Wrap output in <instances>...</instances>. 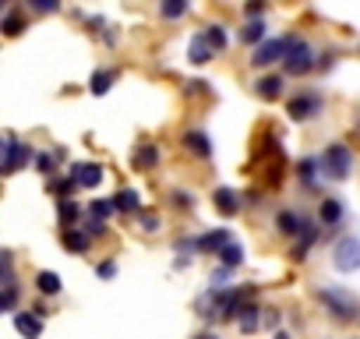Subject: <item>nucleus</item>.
I'll return each mask as SVG.
<instances>
[{"instance_id":"obj_1","label":"nucleus","mask_w":360,"mask_h":339,"mask_svg":"<svg viewBox=\"0 0 360 339\" xmlns=\"http://www.w3.org/2000/svg\"><path fill=\"white\" fill-rule=\"evenodd\" d=\"M321 166H325V174L332 181H346L349 170H353V152L346 145H328L325 155H321Z\"/></svg>"},{"instance_id":"obj_2","label":"nucleus","mask_w":360,"mask_h":339,"mask_svg":"<svg viewBox=\"0 0 360 339\" xmlns=\"http://www.w3.org/2000/svg\"><path fill=\"white\" fill-rule=\"evenodd\" d=\"M311 68H314L311 46L293 36V39H290V50H286V60H283V71H286V75H307Z\"/></svg>"},{"instance_id":"obj_3","label":"nucleus","mask_w":360,"mask_h":339,"mask_svg":"<svg viewBox=\"0 0 360 339\" xmlns=\"http://www.w3.org/2000/svg\"><path fill=\"white\" fill-rule=\"evenodd\" d=\"M318 300L328 307V314L335 321H353L356 318V300L346 297V293H339V290H318Z\"/></svg>"},{"instance_id":"obj_4","label":"nucleus","mask_w":360,"mask_h":339,"mask_svg":"<svg viewBox=\"0 0 360 339\" xmlns=\"http://www.w3.org/2000/svg\"><path fill=\"white\" fill-rule=\"evenodd\" d=\"M332 265L339 272H356L360 269V241L356 237H342L335 248H332Z\"/></svg>"},{"instance_id":"obj_5","label":"nucleus","mask_w":360,"mask_h":339,"mask_svg":"<svg viewBox=\"0 0 360 339\" xmlns=\"http://www.w3.org/2000/svg\"><path fill=\"white\" fill-rule=\"evenodd\" d=\"M290 39H293V36H286V39H269V43H262V46L255 50L251 64H255V68H269V64H276V60H286Z\"/></svg>"},{"instance_id":"obj_6","label":"nucleus","mask_w":360,"mask_h":339,"mask_svg":"<svg viewBox=\"0 0 360 339\" xmlns=\"http://www.w3.org/2000/svg\"><path fill=\"white\" fill-rule=\"evenodd\" d=\"M29 159H32V148H25L15 134H8L4 138V174H15V170L22 162H29Z\"/></svg>"},{"instance_id":"obj_7","label":"nucleus","mask_w":360,"mask_h":339,"mask_svg":"<svg viewBox=\"0 0 360 339\" xmlns=\"http://www.w3.org/2000/svg\"><path fill=\"white\" fill-rule=\"evenodd\" d=\"M68 177H71L78 188H99V184H103V166H99V162H75Z\"/></svg>"},{"instance_id":"obj_8","label":"nucleus","mask_w":360,"mask_h":339,"mask_svg":"<svg viewBox=\"0 0 360 339\" xmlns=\"http://www.w3.org/2000/svg\"><path fill=\"white\" fill-rule=\"evenodd\" d=\"M230 244H233V237H230V230L223 226V230L202 234V237L195 241V251H202V255H212V251H219V255H223V248H230Z\"/></svg>"},{"instance_id":"obj_9","label":"nucleus","mask_w":360,"mask_h":339,"mask_svg":"<svg viewBox=\"0 0 360 339\" xmlns=\"http://www.w3.org/2000/svg\"><path fill=\"white\" fill-rule=\"evenodd\" d=\"M318 96H297V99H290L286 103V113L293 117V120H307V117H314L318 113Z\"/></svg>"},{"instance_id":"obj_10","label":"nucleus","mask_w":360,"mask_h":339,"mask_svg":"<svg viewBox=\"0 0 360 339\" xmlns=\"http://www.w3.org/2000/svg\"><path fill=\"white\" fill-rule=\"evenodd\" d=\"M216 209L223 212V216H237L240 212V195L237 191H230V188H216Z\"/></svg>"},{"instance_id":"obj_11","label":"nucleus","mask_w":360,"mask_h":339,"mask_svg":"<svg viewBox=\"0 0 360 339\" xmlns=\"http://www.w3.org/2000/svg\"><path fill=\"white\" fill-rule=\"evenodd\" d=\"M255 92H258L265 103H276V99L283 96V78H279V75H265V78L255 85Z\"/></svg>"},{"instance_id":"obj_12","label":"nucleus","mask_w":360,"mask_h":339,"mask_svg":"<svg viewBox=\"0 0 360 339\" xmlns=\"http://www.w3.org/2000/svg\"><path fill=\"white\" fill-rule=\"evenodd\" d=\"M15 328H18L25 339H39V335H43V318H39V314H15Z\"/></svg>"},{"instance_id":"obj_13","label":"nucleus","mask_w":360,"mask_h":339,"mask_svg":"<svg viewBox=\"0 0 360 339\" xmlns=\"http://www.w3.org/2000/svg\"><path fill=\"white\" fill-rule=\"evenodd\" d=\"M57 216H60L64 230H75V223H78V216H82V205H78L75 198H60V202H57Z\"/></svg>"},{"instance_id":"obj_14","label":"nucleus","mask_w":360,"mask_h":339,"mask_svg":"<svg viewBox=\"0 0 360 339\" xmlns=\"http://www.w3.org/2000/svg\"><path fill=\"white\" fill-rule=\"evenodd\" d=\"M318 219H321L325 226H339V223H342V205H339L335 198H321V205H318Z\"/></svg>"},{"instance_id":"obj_15","label":"nucleus","mask_w":360,"mask_h":339,"mask_svg":"<svg viewBox=\"0 0 360 339\" xmlns=\"http://www.w3.org/2000/svg\"><path fill=\"white\" fill-rule=\"evenodd\" d=\"M314 241H318V226L304 219V226H300V237H297V248H293V258H297V262H300V258H307V248H311Z\"/></svg>"},{"instance_id":"obj_16","label":"nucleus","mask_w":360,"mask_h":339,"mask_svg":"<svg viewBox=\"0 0 360 339\" xmlns=\"http://www.w3.org/2000/svg\"><path fill=\"white\" fill-rule=\"evenodd\" d=\"M89 244H92V237H89L85 230H64V248H68L71 255H85Z\"/></svg>"},{"instance_id":"obj_17","label":"nucleus","mask_w":360,"mask_h":339,"mask_svg":"<svg viewBox=\"0 0 360 339\" xmlns=\"http://www.w3.org/2000/svg\"><path fill=\"white\" fill-rule=\"evenodd\" d=\"M184 145H188V152H195V155H212V145H209V138L202 134V131H188L184 134Z\"/></svg>"},{"instance_id":"obj_18","label":"nucleus","mask_w":360,"mask_h":339,"mask_svg":"<svg viewBox=\"0 0 360 339\" xmlns=\"http://www.w3.org/2000/svg\"><path fill=\"white\" fill-rule=\"evenodd\" d=\"M276 226H279V234H286V237H300L304 219H300L297 212H279V216H276Z\"/></svg>"},{"instance_id":"obj_19","label":"nucleus","mask_w":360,"mask_h":339,"mask_svg":"<svg viewBox=\"0 0 360 339\" xmlns=\"http://www.w3.org/2000/svg\"><path fill=\"white\" fill-rule=\"evenodd\" d=\"M212 53H216V50L205 43V36H198V39L191 43V50H188V60H191V64H209Z\"/></svg>"},{"instance_id":"obj_20","label":"nucleus","mask_w":360,"mask_h":339,"mask_svg":"<svg viewBox=\"0 0 360 339\" xmlns=\"http://www.w3.org/2000/svg\"><path fill=\"white\" fill-rule=\"evenodd\" d=\"M113 205H117L120 212H141V198H138V191H131V188H124V191H117V198H113Z\"/></svg>"},{"instance_id":"obj_21","label":"nucleus","mask_w":360,"mask_h":339,"mask_svg":"<svg viewBox=\"0 0 360 339\" xmlns=\"http://www.w3.org/2000/svg\"><path fill=\"white\" fill-rule=\"evenodd\" d=\"M113 82H117V71H110V68L96 71V75H92V96H106Z\"/></svg>"},{"instance_id":"obj_22","label":"nucleus","mask_w":360,"mask_h":339,"mask_svg":"<svg viewBox=\"0 0 360 339\" xmlns=\"http://www.w3.org/2000/svg\"><path fill=\"white\" fill-rule=\"evenodd\" d=\"M205 43H209L216 53H219V50H226L230 36H226V29H223V25H209V29H205Z\"/></svg>"},{"instance_id":"obj_23","label":"nucleus","mask_w":360,"mask_h":339,"mask_svg":"<svg viewBox=\"0 0 360 339\" xmlns=\"http://www.w3.org/2000/svg\"><path fill=\"white\" fill-rule=\"evenodd\" d=\"M36 286H39V293L53 297V293H60V276L57 272H39L36 276Z\"/></svg>"},{"instance_id":"obj_24","label":"nucleus","mask_w":360,"mask_h":339,"mask_svg":"<svg viewBox=\"0 0 360 339\" xmlns=\"http://www.w3.org/2000/svg\"><path fill=\"white\" fill-rule=\"evenodd\" d=\"M134 162H138V166H145V170H152V166L159 162V152H155V145H148V141H145L141 148H134Z\"/></svg>"},{"instance_id":"obj_25","label":"nucleus","mask_w":360,"mask_h":339,"mask_svg":"<svg viewBox=\"0 0 360 339\" xmlns=\"http://www.w3.org/2000/svg\"><path fill=\"white\" fill-rule=\"evenodd\" d=\"M219 262H223V269H237V265L244 262V248H240V244H230V248H223Z\"/></svg>"},{"instance_id":"obj_26","label":"nucleus","mask_w":360,"mask_h":339,"mask_svg":"<svg viewBox=\"0 0 360 339\" xmlns=\"http://www.w3.org/2000/svg\"><path fill=\"white\" fill-rule=\"evenodd\" d=\"M159 15L162 18H180V15H188V4L184 0H166V4H159Z\"/></svg>"},{"instance_id":"obj_27","label":"nucleus","mask_w":360,"mask_h":339,"mask_svg":"<svg viewBox=\"0 0 360 339\" xmlns=\"http://www.w3.org/2000/svg\"><path fill=\"white\" fill-rule=\"evenodd\" d=\"M240 328H244V332H255V328H258V307H255V304H244V311H240Z\"/></svg>"},{"instance_id":"obj_28","label":"nucleus","mask_w":360,"mask_h":339,"mask_svg":"<svg viewBox=\"0 0 360 339\" xmlns=\"http://www.w3.org/2000/svg\"><path fill=\"white\" fill-rule=\"evenodd\" d=\"M0 29H4V36H18V32L25 29V22L18 18V11H8V15H4V25H0Z\"/></svg>"},{"instance_id":"obj_29","label":"nucleus","mask_w":360,"mask_h":339,"mask_svg":"<svg viewBox=\"0 0 360 339\" xmlns=\"http://www.w3.org/2000/svg\"><path fill=\"white\" fill-rule=\"evenodd\" d=\"M240 39H244V43H262V39H265V25H262V22H248V29L240 32Z\"/></svg>"},{"instance_id":"obj_30","label":"nucleus","mask_w":360,"mask_h":339,"mask_svg":"<svg viewBox=\"0 0 360 339\" xmlns=\"http://www.w3.org/2000/svg\"><path fill=\"white\" fill-rule=\"evenodd\" d=\"M113 209H117V205H113V198H110V202H92V205H89L92 219H106V216H110Z\"/></svg>"},{"instance_id":"obj_31","label":"nucleus","mask_w":360,"mask_h":339,"mask_svg":"<svg viewBox=\"0 0 360 339\" xmlns=\"http://www.w3.org/2000/svg\"><path fill=\"white\" fill-rule=\"evenodd\" d=\"M18 300V286H4V297H0V311H15Z\"/></svg>"},{"instance_id":"obj_32","label":"nucleus","mask_w":360,"mask_h":339,"mask_svg":"<svg viewBox=\"0 0 360 339\" xmlns=\"http://www.w3.org/2000/svg\"><path fill=\"white\" fill-rule=\"evenodd\" d=\"M318 177V162L314 159H300V181H314Z\"/></svg>"},{"instance_id":"obj_33","label":"nucleus","mask_w":360,"mask_h":339,"mask_svg":"<svg viewBox=\"0 0 360 339\" xmlns=\"http://www.w3.org/2000/svg\"><path fill=\"white\" fill-rule=\"evenodd\" d=\"M85 234H89V237H103V234H106V223L89 216V219H85Z\"/></svg>"},{"instance_id":"obj_34","label":"nucleus","mask_w":360,"mask_h":339,"mask_svg":"<svg viewBox=\"0 0 360 339\" xmlns=\"http://www.w3.org/2000/svg\"><path fill=\"white\" fill-rule=\"evenodd\" d=\"M138 216H141L145 234H155V230H159V216H155V212H138Z\"/></svg>"},{"instance_id":"obj_35","label":"nucleus","mask_w":360,"mask_h":339,"mask_svg":"<svg viewBox=\"0 0 360 339\" xmlns=\"http://www.w3.org/2000/svg\"><path fill=\"white\" fill-rule=\"evenodd\" d=\"M36 166L43 170V174H53V155H50V152H43V155H36Z\"/></svg>"},{"instance_id":"obj_36","label":"nucleus","mask_w":360,"mask_h":339,"mask_svg":"<svg viewBox=\"0 0 360 339\" xmlns=\"http://www.w3.org/2000/svg\"><path fill=\"white\" fill-rule=\"evenodd\" d=\"M99 276H103V279H113V276H117V265H113V262H103V265H99Z\"/></svg>"},{"instance_id":"obj_37","label":"nucleus","mask_w":360,"mask_h":339,"mask_svg":"<svg viewBox=\"0 0 360 339\" xmlns=\"http://www.w3.org/2000/svg\"><path fill=\"white\" fill-rule=\"evenodd\" d=\"M262 11H265V4H248V8H244V15H248V18H255V22H258V15H262Z\"/></svg>"},{"instance_id":"obj_38","label":"nucleus","mask_w":360,"mask_h":339,"mask_svg":"<svg viewBox=\"0 0 360 339\" xmlns=\"http://www.w3.org/2000/svg\"><path fill=\"white\" fill-rule=\"evenodd\" d=\"M32 8H36V11H43V15H46V11H57V8H60V4H50V0H39V4H32Z\"/></svg>"},{"instance_id":"obj_39","label":"nucleus","mask_w":360,"mask_h":339,"mask_svg":"<svg viewBox=\"0 0 360 339\" xmlns=\"http://www.w3.org/2000/svg\"><path fill=\"white\" fill-rule=\"evenodd\" d=\"M173 198H176V205H180V209H188V205H191V195H184V191L173 195Z\"/></svg>"},{"instance_id":"obj_40","label":"nucleus","mask_w":360,"mask_h":339,"mask_svg":"<svg viewBox=\"0 0 360 339\" xmlns=\"http://www.w3.org/2000/svg\"><path fill=\"white\" fill-rule=\"evenodd\" d=\"M276 339H290V335H286V332H276Z\"/></svg>"},{"instance_id":"obj_41","label":"nucleus","mask_w":360,"mask_h":339,"mask_svg":"<svg viewBox=\"0 0 360 339\" xmlns=\"http://www.w3.org/2000/svg\"><path fill=\"white\" fill-rule=\"evenodd\" d=\"M198 339H212V335H198Z\"/></svg>"}]
</instances>
